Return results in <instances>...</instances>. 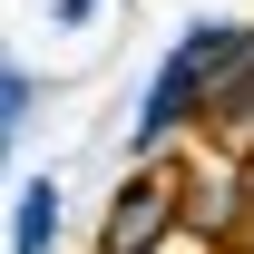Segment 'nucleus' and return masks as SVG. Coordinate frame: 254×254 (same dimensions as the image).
<instances>
[{"mask_svg": "<svg viewBox=\"0 0 254 254\" xmlns=\"http://www.w3.org/2000/svg\"><path fill=\"white\" fill-rule=\"evenodd\" d=\"M245 59H254V30H245V20H195V30L166 49V68L147 78V108H137V127H127V147L147 157L166 127H176V118H195V108H205V98H215Z\"/></svg>", "mask_w": 254, "mask_h": 254, "instance_id": "f257e3e1", "label": "nucleus"}, {"mask_svg": "<svg viewBox=\"0 0 254 254\" xmlns=\"http://www.w3.org/2000/svg\"><path fill=\"white\" fill-rule=\"evenodd\" d=\"M157 225H166V186H157V176H137V186L118 195V215H108V254H147V245H157Z\"/></svg>", "mask_w": 254, "mask_h": 254, "instance_id": "f03ea898", "label": "nucleus"}, {"mask_svg": "<svg viewBox=\"0 0 254 254\" xmlns=\"http://www.w3.org/2000/svg\"><path fill=\"white\" fill-rule=\"evenodd\" d=\"M49 235H59V186L39 176V186H20V225H10V254H49Z\"/></svg>", "mask_w": 254, "mask_h": 254, "instance_id": "7ed1b4c3", "label": "nucleus"}, {"mask_svg": "<svg viewBox=\"0 0 254 254\" xmlns=\"http://www.w3.org/2000/svg\"><path fill=\"white\" fill-rule=\"evenodd\" d=\"M20 118H30V68H20L10 49H0V137H10Z\"/></svg>", "mask_w": 254, "mask_h": 254, "instance_id": "20e7f679", "label": "nucleus"}, {"mask_svg": "<svg viewBox=\"0 0 254 254\" xmlns=\"http://www.w3.org/2000/svg\"><path fill=\"white\" fill-rule=\"evenodd\" d=\"M88 10H98V0H59V30H78V20H88Z\"/></svg>", "mask_w": 254, "mask_h": 254, "instance_id": "39448f33", "label": "nucleus"}, {"mask_svg": "<svg viewBox=\"0 0 254 254\" xmlns=\"http://www.w3.org/2000/svg\"><path fill=\"white\" fill-rule=\"evenodd\" d=\"M0 157H10V137H0Z\"/></svg>", "mask_w": 254, "mask_h": 254, "instance_id": "423d86ee", "label": "nucleus"}]
</instances>
